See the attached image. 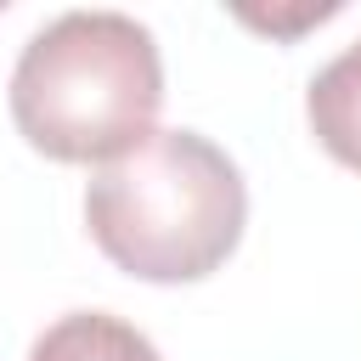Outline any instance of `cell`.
<instances>
[{
  "label": "cell",
  "instance_id": "6da1fadb",
  "mask_svg": "<svg viewBox=\"0 0 361 361\" xmlns=\"http://www.w3.org/2000/svg\"><path fill=\"white\" fill-rule=\"evenodd\" d=\"M164 62L130 11H62L28 34L11 68V124L56 164H113L152 135Z\"/></svg>",
  "mask_w": 361,
  "mask_h": 361
},
{
  "label": "cell",
  "instance_id": "7a4b0ae2",
  "mask_svg": "<svg viewBox=\"0 0 361 361\" xmlns=\"http://www.w3.org/2000/svg\"><path fill=\"white\" fill-rule=\"evenodd\" d=\"M243 169L197 130H152L85 186L96 248L135 282H203L243 243Z\"/></svg>",
  "mask_w": 361,
  "mask_h": 361
},
{
  "label": "cell",
  "instance_id": "3957f363",
  "mask_svg": "<svg viewBox=\"0 0 361 361\" xmlns=\"http://www.w3.org/2000/svg\"><path fill=\"white\" fill-rule=\"evenodd\" d=\"M305 118L338 164L361 169V39L344 45L327 68H316L305 90Z\"/></svg>",
  "mask_w": 361,
  "mask_h": 361
},
{
  "label": "cell",
  "instance_id": "277c9868",
  "mask_svg": "<svg viewBox=\"0 0 361 361\" xmlns=\"http://www.w3.org/2000/svg\"><path fill=\"white\" fill-rule=\"evenodd\" d=\"M28 361H164V355L141 327H130L113 310H68L34 338Z\"/></svg>",
  "mask_w": 361,
  "mask_h": 361
}]
</instances>
